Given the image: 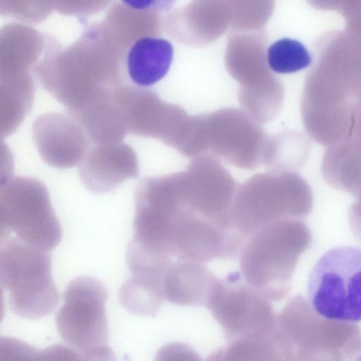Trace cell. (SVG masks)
<instances>
[{"label":"cell","mask_w":361,"mask_h":361,"mask_svg":"<svg viewBox=\"0 0 361 361\" xmlns=\"http://www.w3.org/2000/svg\"><path fill=\"white\" fill-rule=\"evenodd\" d=\"M142 189L148 221L172 258L205 264L239 255L244 240L231 221L190 195L175 173L147 177Z\"/></svg>","instance_id":"obj_1"},{"label":"cell","mask_w":361,"mask_h":361,"mask_svg":"<svg viewBox=\"0 0 361 361\" xmlns=\"http://www.w3.org/2000/svg\"><path fill=\"white\" fill-rule=\"evenodd\" d=\"M310 240V229L300 220H276L246 240L239 254L240 272L261 295L281 300L290 291L296 265Z\"/></svg>","instance_id":"obj_2"},{"label":"cell","mask_w":361,"mask_h":361,"mask_svg":"<svg viewBox=\"0 0 361 361\" xmlns=\"http://www.w3.org/2000/svg\"><path fill=\"white\" fill-rule=\"evenodd\" d=\"M312 205L310 186L297 173H258L238 186L231 219L233 228L247 240L276 220L305 217Z\"/></svg>","instance_id":"obj_3"},{"label":"cell","mask_w":361,"mask_h":361,"mask_svg":"<svg viewBox=\"0 0 361 361\" xmlns=\"http://www.w3.org/2000/svg\"><path fill=\"white\" fill-rule=\"evenodd\" d=\"M49 252L14 236L1 238L0 284L16 315L37 319L57 306L60 295L51 273Z\"/></svg>","instance_id":"obj_4"},{"label":"cell","mask_w":361,"mask_h":361,"mask_svg":"<svg viewBox=\"0 0 361 361\" xmlns=\"http://www.w3.org/2000/svg\"><path fill=\"white\" fill-rule=\"evenodd\" d=\"M308 304L321 317L361 322V247L338 246L326 252L307 281Z\"/></svg>","instance_id":"obj_5"},{"label":"cell","mask_w":361,"mask_h":361,"mask_svg":"<svg viewBox=\"0 0 361 361\" xmlns=\"http://www.w3.org/2000/svg\"><path fill=\"white\" fill-rule=\"evenodd\" d=\"M0 224L1 238L13 233L22 242L47 252L62 238L49 192L35 178L11 176L1 183Z\"/></svg>","instance_id":"obj_6"},{"label":"cell","mask_w":361,"mask_h":361,"mask_svg":"<svg viewBox=\"0 0 361 361\" xmlns=\"http://www.w3.org/2000/svg\"><path fill=\"white\" fill-rule=\"evenodd\" d=\"M206 307L228 342L267 336L276 328L277 317L270 300L255 290L239 271L217 278Z\"/></svg>","instance_id":"obj_7"},{"label":"cell","mask_w":361,"mask_h":361,"mask_svg":"<svg viewBox=\"0 0 361 361\" xmlns=\"http://www.w3.org/2000/svg\"><path fill=\"white\" fill-rule=\"evenodd\" d=\"M106 299V288L97 279L82 276L72 280L56 317L61 337L81 352L105 345L109 336Z\"/></svg>","instance_id":"obj_8"},{"label":"cell","mask_w":361,"mask_h":361,"mask_svg":"<svg viewBox=\"0 0 361 361\" xmlns=\"http://www.w3.org/2000/svg\"><path fill=\"white\" fill-rule=\"evenodd\" d=\"M138 174L136 157L127 147L96 150L80 168L84 186L97 194L109 192L126 179L137 178Z\"/></svg>","instance_id":"obj_9"},{"label":"cell","mask_w":361,"mask_h":361,"mask_svg":"<svg viewBox=\"0 0 361 361\" xmlns=\"http://www.w3.org/2000/svg\"><path fill=\"white\" fill-rule=\"evenodd\" d=\"M217 278L204 263L178 259L164 274L165 298L177 305L206 307Z\"/></svg>","instance_id":"obj_10"},{"label":"cell","mask_w":361,"mask_h":361,"mask_svg":"<svg viewBox=\"0 0 361 361\" xmlns=\"http://www.w3.org/2000/svg\"><path fill=\"white\" fill-rule=\"evenodd\" d=\"M173 58V48L168 40L143 37L129 49L126 65L129 77L136 85L149 87L168 73Z\"/></svg>","instance_id":"obj_11"},{"label":"cell","mask_w":361,"mask_h":361,"mask_svg":"<svg viewBox=\"0 0 361 361\" xmlns=\"http://www.w3.org/2000/svg\"><path fill=\"white\" fill-rule=\"evenodd\" d=\"M165 272L131 273L119 290L122 306L135 314L154 315L166 299Z\"/></svg>","instance_id":"obj_12"},{"label":"cell","mask_w":361,"mask_h":361,"mask_svg":"<svg viewBox=\"0 0 361 361\" xmlns=\"http://www.w3.org/2000/svg\"><path fill=\"white\" fill-rule=\"evenodd\" d=\"M0 361H82V356L64 345L54 344L40 350L20 339L1 336Z\"/></svg>","instance_id":"obj_13"},{"label":"cell","mask_w":361,"mask_h":361,"mask_svg":"<svg viewBox=\"0 0 361 361\" xmlns=\"http://www.w3.org/2000/svg\"><path fill=\"white\" fill-rule=\"evenodd\" d=\"M274 331L264 337L243 338L230 341L212 353L207 361H270L277 355Z\"/></svg>","instance_id":"obj_14"},{"label":"cell","mask_w":361,"mask_h":361,"mask_svg":"<svg viewBox=\"0 0 361 361\" xmlns=\"http://www.w3.org/2000/svg\"><path fill=\"white\" fill-rule=\"evenodd\" d=\"M267 59L270 68L281 74L298 72L312 63V56L306 47L297 39L287 37L269 47Z\"/></svg>","instance_id":"obj_15"},{"label":"cell","mask_w":361,"mask_h":361,"mask_svg":"<svg viewBox=\"0 0 361 361\" xmlns=\"http://www.w3.org/2000/svg\"><path fill=\"white\" fill-rule=\"evenodd\" d=\"M154 361H202V360L190 345L183 343H171L162 346L157 351Z\"/></svg>","instance_id":"obj_16"},{"label":"cell","mask_w":361,"mask_h":361,"mask_svg":"<svg viewBox=\"0 0 361 361\" xmlns=\"http://www.w3.org/2000/svg\"><path fill=\"white\" fill-rule=\"evenodd\" d=\"M81 355L82 361H117L114 352L106 345L83 351Z\"/></svg>","instance_id":"obj_17"}]
</instances>
